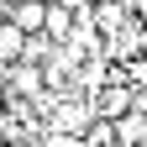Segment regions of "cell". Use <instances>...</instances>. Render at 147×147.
I'll list each match as a JSON object with an SVG mask.
<instances>
[{"label": "cell", "mask_w": 147, "mask_h": 147, "mask_svg": "<svg viewBox=\"0 0 147 147\" xmlns=\"http://www.w3.org/2000/svg\"><path fill=\"white\" fill-rule=\"evenodd\" d=\"M126 110H131V89L126 84H105L95 95V121H116V116H126Z\"/></svg>", "instance_id": "1"}, {"label": "cell", "mask_w": 147, "mask_h": 147, "mask_svg": "<svg viewBox=\"0 0 147 147\" xmlns=\"http://www.w3.org/2000/svg\"><path fill=\"white\" fill-rule=\"evenodd\" d=\"M21 47H26V32L16 21H0V63H21Z\"/></svg>", "instance_id": "2"}, {"label": "cell", "mask_w": 147, "mask_h": 147, "mask_svg": "<svg viewBox=\"0 0 147 147\" xmlns=\"http://www.w3.org/2000/svg\"><path fill=\"white\" fill-rule=\"evenodd\" d=\"M63 5H68V11H89V0H63Z\"/></svg>", "instance_id": "3"}, {"label": "cell", "mask_w": 147, "mask_h": 147, "mask_svg": "<svg viewBox=\"0 0 147 147\" xmlns=\"http://www.w3.org/2000/svg\"><path fill=\"white\" fill-rule=\"evenodd\" d=\"M5 5H11V0H0V21H5Z\"/></svg>", "instance_id": "4"}]
</instances>
